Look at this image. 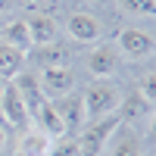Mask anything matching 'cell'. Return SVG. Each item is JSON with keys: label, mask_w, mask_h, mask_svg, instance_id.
<instances>
[{"label": "cell", "mask_w": 156, "mask_h": 156, "mask_svg": "<svg viewBox=\"0 0 156 156\" xmlns=\"http://www.w3.org/2000/svg\"><path fill=\"white\" fill-rule=\"evenodd\" d=\"M31 119L41 125L37 131H44L50 140H56V137H62L66 134V128H62V122H59V112H56V106H53V100H44L41 106L34 109V115Z\"/></svg>", "instance_id": "8fae6325"}, {"label": "cell", "mask_w": 156, "mask_h": 156, "mask_svg": "<svg viewBox=\"0 0 156 156\" xmlns=\"http://www.w3.org/2000/svg\"><path fill=\"white\" fill-rule=\"evenodd\" d=\"M22 62H25V56L19 53L16 47H9V44L0 41V75H3L6 81H9V78H16V75L22 72Z\"/></svg>", "instance_id": "e0dca14e"}, {"label": "cell", "mask_w": 156, "mask_h": 156, "mask_svg": "<svg viewBox=\"0 0 156 156\" xmlns=\"http://www.w3.org/2000/svg\"><path fill=\"white\" fill-rule=\"evenodd\" d=\"M12 84H16V90L22 94V100H25V106H28V115H34V109L41 106V103L47 100L44 94H41V87H37V78L34 75H25V72H19L16 78H9Z\"/></svg>", "instance_id": "5bb4252c"}, {"label": "cell", "mask_w": 156, "mask_h": 156, "mask_svg": "<svg viewBox=\"0 0 156 156\" xmlns=\"http://www.w3.org/2000/svg\"><path fill=\"white\" fill-rule=\"evenodd\" d=\"M16 9V0H0V16H3V12H12Z\"/></svg>", "instance_id": "ffe728a7"}, {"label": "cell", "mask_w": 156, "mask_h": 156, "mask_svg": "<svg viewBox=\"0 0 156 156\" xmlns=\"http://www.w3.org/2000/svg\"><path fill=\"white\" fill-rule=\"evenodd\" d=\"M53 106L59 112V122H62V128H66V134H78L87 125V109H84V97L81 94L72 90V94L53 100Z\"/></svg>", "instance_id": "5b68a950"}, {"label": "cell", "mask_w": 156, "mask_h": 156, "mask_svg": "<svg viewBox=\"0 0 156 156\" xmlns=\"http://www.w3.org/2000/svg\"><path fill=\"white\" fill-rule=\"evenodd\" d=\"M0 115H3V122L12 125V128H28L31 115H28V106H25L22 94L16 90V84L6 81L3 90H0Z\"/></svg>", "instance_id": "8992f818"}, {"label": "cell", "mask_w": 156, "mask_h": 156, "mask_svg": "<svg viewBox=\"0 0 156 156\" xmlns=\"http://www.w3.org/2000/svg\"><path fill=\"white\" fill-rule=\"evenodd\" d=\"M37 87L47 100H59L75 90V72L69 66H56V69H44L37 78Z\"/></svg>", "instance_id": "52a82bcc"}, {"label": "cell", "mask_w": 156, "mask_h": 156, "mask_svg": "<svg viewBox=\"0 0 156 156\" xmlns=\"http://www.w3.org/2000/svg\"><path fill=\"white\" fill-rule=\"evenodd\" d=\"M34 62L37 66H44V69H56V66H66L69 62V50L62 47V44H44V47H37V53H34Z\"/></svg>", "instance_id": "2e32d148"}, {"label": "cell", "mask_w": 156, "mask_h": 156, "mask_svg": "<svg viewBox=\"0 0 156 156\" xmlns=\"http://www.w3.org/2000/svg\"><path fill=\"white\" fill-rule=\"evenodd\" d=\"M115 50H119V56L140 62L153 53V34L144 31V28H125L115 37Z\"/></svg>", "instance_id": "277c9868"}, {"label": "cell", "mask_w": 156, "mask_h": 156, "mask_svg": "<svg viewBox=\"0 0 156 156\" xmlns=\"http://www.w3.org/2000/svg\"><path fill=\"white\" fill-rule=\"evenodd\" d=\"M94 3H109V0H94Z\"/></svg>", "instance_id": "603a6c76"}, {"label": "cell", "mask_w": 156, "mask_h": 156, "mask_svg": "<svg viewBox=\"0 0 156 156\" xmlns=\"http://www.w3.org/2000/svg\"><path fill=\"white\" fill-rule=\"evenodd\" d=\"M50 156H81V150H78V137H75V134L56 137L53 147H50Z\"/></svg>", "instance_id": "ac0fdd59"}, {"label": "cell", "mask_w": 156, "mask_h": 156, "mask_svg": "<svg viewBox=\"0 0 156 156\" xmlns=\"http://www.w3.org/2000/svg\"><path fill=\"white\" fill-rule=\"evenodd\" d=\"M84 66H87V72L94 78H112L115 72L122 69V56H119V50H115V44L103 41V44H97V47L87 50Z\"/></svg>", "instance_id": "3957f363"}, {"label": "cell", "mask_w": 156, "mask_h": 156, "mask_svg": "<svg viewBox=\"0 0 156 156\" xmlns=\"http://www.w3.org/2000/svg\"><path fill=\"white\" fill-rule=\"evenodd\" d=\"M106 144H109V156H144V137L137 134V128H128L122 122Z\"/></svg>", "instance_id": "30bf717a"}, {"label": "cell", "mask_w": 156, "mask_h": 156, "mask_svg": "<svg viewBox=\"0 0 156 156\" xmlns=\"http://www.w3.org/2000/svg\"><path fill=\"white\" fill-rule=\"evenodd\" d=\"M3 84H6V78H3V75H0V90H3Z\"/></svg>", "instance_id": "7402d4cb"}, {"label": "cell", "mask_w": 156, "mask_h": 156, "mask_svg": "<svg viewBox=\"0 0 156 156\" xmlns=\"http://www.w3.org/2000/svg\"><path fill=\"white\" fill-rule=\"evenodd\" d=\"M119 112H122L119 122H125L128 128H134V125H150V119H153V103L140 94L137 87H131V90L122 97Z\"/></svg>", "instance_id": "ba28073f"}, {"label": "cell", "mask_w": 156, "mask_h": 156, "mask_svg": "<svg viewBox=\"0 0 156 156\" xmlns=\"http://www.w3.org/2000/svg\"><path fill=\"white\" fill-rule=\"evenodd\" d=\"M122 6L134 16H153L156 12V0H122Z\"/></svg>", "instance_id": "d6986e66"}, {"label": "cell", "mask_w": 156, "mask_h": 156, "mask_svg": "<svg viewBox=\"0 0 156 156\" xmlns=\"http://www.w3.org/2000/svg\"><path fill=\"white\" fill-rule=\"evenodd\" d=\"M50 147H53V140H50L44 131H25L16 153L19 156H50Z\"/></svg>", "instance_id": "9a60e30c"}, {"label": "cell", "mask_w": 156, "mask_h": 156, "mask_svg": "<svg viewBox=\"0 0 156 156\" xmlns=\"http://www.w3.org/2000/svg\"><path fill=\"white\" fill-rule=\"evenodd\" d=\"M66 31L78 44H97L103 37V22L94 16V12H72L69 22H66Z\"/></svg>", "instance_id": "9c48e42d"}, {"label": "cell", "mask_w": 156, "mask_h": 156, "mask_svg": "<svg viewBox=\"0 0 156 156\" xmlns=\"http://www.w3.org/2000/svg\"><path fill=\"white\" fill-rule=\"evenodd\" d=\"M84 109H87V122H97V119H106V115L119 112V103H122V90L119 84H112L109 78H97L90 81L84 90Z\"/></svg>", "instance_id": "6da1fadb"}, {"label": "cell", "mask_w": 156, "mask_h": 156, "mask_svg": "<svg viewBox=\"0 0 156 156\" xmlns=\"http://www.w3.org/2000/svg\"><path fill=\"white\" fill-rule=\"evenodd\" d=\"M119 128V115H106V119H97L84 125L81 131H78V150H81V156H100V150L106 147V140L112 137V131Z\"/></svg>", "instance_id": "7a4b0ae2"}, {"label": "cell", "mask_w": 156, "mask_h": 156, "mask_svg": "<svg viewBox=\"0 0 156 156\" xmlns=\"http://www.w3.org/2000/svg\"><path fill=\"white\" fill-rule=\"evenodd\" d=\"M6 140H9V137H6V128H3V125H0V153H3V150H6Z\"/></svg>", "instance_id": "44dd1931"}, {"label": "cell", "mask_w": 156, "mask_h": 156, "mask_svg": "<svg viewBox=\"0 0 156 156\" xmlns=\"http://www.w3.org/2000/svg\"><path fill=\"white\" fill-rule=\"evenodd\" d=\"M0 41L9 44V47H16L19 53H28V50L34 47V44H31V34H28V25H25V19H12V22H6L3 28H0Z\"/></svg>", "instance_id": "4fadbf2b"}, {"label": "cell", "mask_w": 156, "mask_h": 156, "mask_svg": "<svg viewBox=\"0 0 156 156\" xmlns=\"http://www.w3.org/2000/svg\"><path fill=\"white\" fill-rule=\"evenodd\" d=\"M25 25H28V34H31V44L34 47H44V44H53L56 41L59 25H56L53 16H31V19H25Z\"/></svg>", "instance_id": "7c38bea8"}]
</instances>
